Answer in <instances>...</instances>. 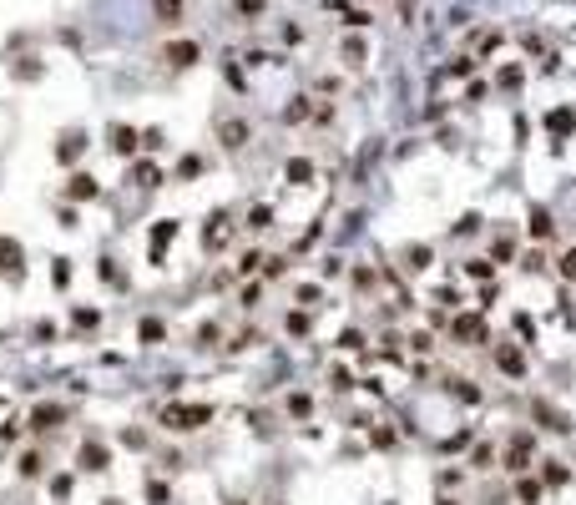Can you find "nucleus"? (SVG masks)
<instances>
[{"instance_id":"15","label":"nucleus","mask_w":576,"mask_h":505,"mask_svg":"<svg viewBox=\"0 0 576 505\" xmlns=\"http://www.w3.org/2000/svg\"><path fill=\"white\" fill-rule=\"evenodd\" d=\"M496 364H501V374L521 379V374H526V354H521V349H496Z\"/></svg>"},{"instance_id":"42","label":"nucleus","mask_w":576,"mask_h":505,"mask_svg":"<svg viewBox=\"0 0 576 505\" xmlns=\"http://www.w3.org/2000/svg\"><path fill=\"white\" fill-rule=\"evenodd\" d=\"M344 61H349V66H359V61H364V46H359V40H349V46H344Z\"/></svg>"},{"instance_id":"34","label":"nucleus","mask_w":576,"mask_h":505,"mask_svg":"<svg viewBox=\"0 0 576 505\" xmlns=\"http://www.w3.org/2000/svg\"><path fill=\"white\" fill-rule=\"evenodd\" d=\"M490 460H496V455H490V445H475V450H471V465H475V470H490Z\"/></svg>"},{"instance_id":"10","label":"nucleus","mask_w":576,"mask_h":505,"mask_svg":"<svg viewBox=\"0 0 576 505\" xmlns=\"http://www.w3.org/2000/svg\"><path fill=\"white\" fill-rule=\"evenodd\" d=\"M218 137H223V146H228V152H238V146H248V121H238V116H232V121H223L218 126Z\"/></svg>"},{"instance_id":"36","label":"nucleus","mask_w":576,"mask_h":505,"mask_svg":"<svg viewBox=\"0 0 576 505\" xmlns=\"http://www.w3.org/2000/svg\"><path fill=\"white\" fill-rule=\"evenodd\" d=\"M238 15L243 20H258L263 15V0H238Z\"/></svg>"},{"instance_id":"7","label":"nucleus","mask_w":576,"mask_h":505,"mask_svg":"<svg viewBox=\"0 0 576 505\" xmlns=\"http://www.w3.org/2000/svg\"><path fill=\"white\" fill-rule=\"evenodd\" d=\"M546 132H551V142H566V137L576 132V112H571V107H556V112L546 116Z\"/></svg>"},{"instance_id":"35","label":"nucleus","mask_w":576,"mask_h":505,"mask_svg":"<svg viewBox=\"0 0 576 505\" xmlns=\"http://www.w3.org/2000/svg\"><path fill=\"white\" fill-rule=\"evenodd\" d=\"M339 349H364V333H359V329H344V333H339Z\"/></svg>"},{"instance_id":"37","label":"nucleus","mask_w":576,"mask_h":505,"mask_svg":"<svg viewBox=\"0 0 576 505\" xmlns=\"http://www.w3.org/2000/svg\"><path fill=\"white\" fill-rule=\"evenodd\" d=\"M15 76H20V81H40V61H20Z\"/></svg>"},{"instance_id":"38","label":"nucleus","mask_w":576,"mask_h":505,"mask_svg":"<svg viewBox=\"0 0 576 505\" xmlns=\"http://www.w3.org/2000/svg\"><path fill=\"white\" fill-rule=\"evenodd\" d=\"M202 172V157H182V167H177V177H198Z\"/></svg>"},{"instance_id":"11","label":"nucleus","mask_w":576,"mask_h":505,"mask_svg":"<svg viewBox=\"0 0 576 505\" xmlns=\"http://www.w3.org/2000/svg\"><path fill=\"white\" fill-rule=\"evenodd\" d=\"M66 197H71V202H91V197H96V177H91V172H71Z\"/></svg>"},{"instance_id":"40","label":"nucleus","mask_w":576,"mask_h":505,"mask_svg":"<svg viewBox=\"0 0 576 505\" xmlns=\"http://www.w3.org/2000/svg\"><path fill=\"white\" fill-rule=\"evenodd\" d=\"M258 263H263V252H243V258H238V273H253Z\"/></svg>"},{"instance_id":"23","label":"nucleus","mask_w":576,"mask_h":505,"mask_svg":"<svg viewBox=\"0 0 576 505\" xmlns=\"http://www.w3.org/2000/svg\"><path fill=\"white\" fill-rule=\"evenodd\" d=\"M541 465H546V470H541V475H546V485H566V480H571V470L556 465V460H541Z\"/></svg>"},{"instance_id":"41","label":"nucleus","mask_w":576,"mask_h":505,"mask_svg":"<svg viewBox=\"0 0 576 505\" xmlns=\"http://www.w3.org/2000/svg\"><path fill=\"white\" fill-rule=\"evenodd\" d=\"M121 439H126L132 450H147V435H142V430H121Z\"/></svg>"},{"instance_id":"29","label":"nucleus","mask_w":576,"mask_h":505,"mask_svg":"<svg viewBox=\"0 0 576 505\" xmlns=\"http://www.w3.org/2000/svg\"><path fill=\"white\" fill-rule=\"evenodd\" d=\"M404 258H410V263H404V268H430V248H404Z\"/></svg>"},{"instance_id":"4","label":"nucleus","mask_w":576,"mask_h":505,"mask_svg":"<svg viewBox=\"0 0 576 505\" xmlns=\"http://www.w3.org/2000/svg\"><path fill=\"white\" fill-rule=\"evenodd\" d=\"M76 460H81V470H96V475H101V470H112V450H106L101 439H87V445L76 450Z\"/></svg>"},{"instance_id":"28","label":"nucleus","mask_w":576,"mask_h":505,"mask_svg":"<svg viewBox=\"0 0 576 505\" xmlns=\"http://www.w3.org/2000/svg\"><path fill=\"white\" fill-rule=\"evenodd\" d=\"M51 283H56V288L71 283V258H56V263H51Z\"/></svg>"},{"instance_id":"21","label":"nucleus","mask_w":576,"mask_h":505,"mask_svg":"<svg viewBox=\"0 0 576 505\" xmlns=\"http://www.w3.org/2000/svg\"><path fill=\"white\" fill-rule=\"evenodd\" d=\"M132 182H142V187H157V182H162V172H157L152 162H137V167H132Z\"/></svg>"},{"instance_id":"25","label":"nucleus","mask_w":576,"mask_h":505,"mask_svg":"<svg viewBox=\"0 0 576 505\" xmlns=\"http://www.w3.org/2000/svg\"><path fill=\"white\" fill-rule=\"evenodd\" d=\"M288 414H293V419H309V414H313V399H309V394H288Z\"/></svg>"},{"instance_id":"18","label":"nucleus","mask_w":576,"mask_h":505,"mask_svg":"<svg viewBox=\"0 0 576 505\" xmlns=\"http://www.w3.org/2000/svg\"><path fill=\"white\" fill-rule=\"evenodd\" d=\"M283 177H288L293 187H309V182H313V162H309V157H293V162L283 167Z\"/></svg>"},{"instance_id":"14","label":"nucleus","mask_w":576,"mask_h":505,"mask_svg":"<svg viewBox=\"0 0 576 505\" xmlns=\"http://www.w3.org/2000/svg\"><path fill=\"white\" fill-rule=\"evenodd\" d=\"M526 460H531V435H516L505 450V470H526Z\"/></svg>"},{"instance_id":"31","label":"nucleus","mask_w":576,"mask_h":505,"mask_svg":"<svg viewBox=\"0 0 576 505\" xmlns=\"http://www.w3.org/2000/svg\"><path fill=\"white\" fill-rule=\"evenodd\" d=\"M516 495H521V505H536V500H541V485H536V480H521Z\"/></svg>"},{"instance_id":"20","label":"nucleus","mask_w":576,"mask_h":505,"mask_svg":"<svg viewBox=\"0 0 576 505\" xmlns=\"http://www.w3.org/2000/svg\"><path fill=\"white\" fill-rule=\"evenodd\" d=\"M309 329H313V319H309V308H293V313H288V333H293V339H304Z\"/></svg>"},{"instance_id":"45","label":"nucleus","mask_w":576,"mask_h":505,"mask_svg":"<svg viewBox=\"0 0 576 505\" xmlns=\"http://www.w3.org/2000/svg\"><path fill=\"white\" fill-rule=\"evenodd\" d=\"M142 146H147V152H157V146H162V132H157V126H152V132H142Z\"/></svg>"},{"instance_id":"30","label":"nucleus","mask_w":576,"mask_h":505,"mask_svg":"<svg viewBox=\"0 0 576 505\" xmlns=\"http://www.w3.org/2000/svg\"><path fill=\"white\" fill-rule=\"evenodd\" d=\"M293 299H298V308H313L318 299H324V293H318V283H304V288L293 293Z\"/></svg>"},{"instance_id":"12","label":"nucleus","mask_w":576,"mask_h":505,"mask_svg":"<svg viewBox=\"0 0 576 505\" xmlns=\"http://www.w3.org/2000/svg\"><path fill=\"white\" fill-rule=\"evenodd\" d=\"M106 137H112V152H121V157H132L137 146H142V142H137V132H132V126H126V121H117V126H112V132H106Z\"/></svg>"},{"instance_id":"26","label":"nucleus","mask_w":576,"mask_h":505,"mask_svg":"<svg viewBox=\"0 0 576 505\" xmlns=\"http://www.w3.org/2000/svg\"><path fill=\"white\" fill-rule=\"evenodd\" d=\"M536 419H541L546 430H571V425H566V414H551V405H536Z\"/></svg>"},{"instance_id":"5","label":"nucleus","mask_w":576,"mask_h":505,"mask_svg":"<svg viewBox=\"0 0 576 505\" xmlns=\"http://www.w3.org/2000/svg\"><path fill=\"white\" fill-rule=\"evenodd\" d=\"M172 238H177V218H162V223L152 227V248H147V258L162 263V258H167V248H172Z\"/></svg>"},{"instance_id":"6","label":"nucleus","mask_w":576,"mask_h":505,"mask_svg":"<svg viewBox=\"0 0 576 505\" xmlns=\"http://www.w3.org/2000/svg\"><path fill=\"white\" fill-rule=\"evenodd\" d=\"M26 425L40 430V435H46V430H61V425H66V409H61V405H36Z\"/></svg>"},{"instance_id":"19","label":"nucleus","mask_w":576,"mask_h":505,"mask_svg":"<svg viewBox=\"0 0 576 505\" xmlns=\"http://www.w3.org/2000/svg\"><path fill=\"white\" fill-rule=\"evenodd\" d=\"M248 227H253V233H263V227H273V207H268V202L248 207Z\"/></svg>"},{"instance_id":"44","label":"nucleus","mask_w":576,"mask_h":505,"mask_svg":"<svg viewBox=\"0 0 576 505\" xmlns=\"http://www.w3.org/2000/svg\"><path fill=\"white\" fill-rule=\"evenodd\" d=\"M101 278L106 283H121V268H112V258H101Z\"/></svg>"},{"instance_id":"33","label":"nucleus","mask_w":576,"mask_h":505,"mask_svg":"<svg viewBox=\"0 0 576 505\" xmlns=\"http://www.w3.org/2000/svg\"><path fill=\"white\" fill-rule=\"evenodd\" d=\"M309 116V96H293V107L283 112V121H304Z\"/></svg>"},{"instance_id":"8","label":"nucleus","mask_w":576,"mask_h":505,"mask_svg":"<svg viewBox=\"0 0 576 505\" xmlns=\"http://www.w3.org/2000/svg\"><path fill=\"white\" fill-rule=\"evenodd\" d=\"M81 152H87V137H81L76 126H71V132H66V137L56 142V162H61V167H71V162H76Z\"/></svg>"},{"instance_id":"1","label":"nucleus","mask_w":576,"mask_h":505,"mask_svg":"<svg viewBox=\"0 0 576 505\" xmlns=\"http://www.w3.org/2000/svg\"><path fill=\"white\" fill-rule=\"evenodd\" d=\"M207 419H212V405H167L162 409V430L187 435V430H202Z\"/></svg>"},{"instance_id":"2","label":"nucleus","mask_w":576,"mask_h":505,"mask_svg":"<svg viewBox=\"0 0 576 505\" xmlns=\"http://www.w3.org/2000/svg\"><path fill=\"white\" fill-rule=\"evenodd\" d=\"M162 61H167V66H177V71H187V66H198V61H202V46H198V40H167Z\"/></svg>"},{"instance_id":"32","label":"nucleus","mask_w":576,"mask_h":505,"mask_svg":"<svg viewBox=\"0 0 576 505\" xmlns=\"http://www.w3.org/2000/svg\"><path fill=\"white\" fill-rule=\"evenodd\" d=\"M465 273H471V278H490V273H496V263H485V258H471V263H465Z\"/></svg>"},{"instance_id":"27","label":"nucleus","mask_w":576,"mask_h":505,"mask_svg":"<svg viewBox=\"0 0 576 505\" xmlns=\"http://www.w3.org/2000/svg\"><path fill=\"white\" fill-rule=\"evenodd\" d=\"M40 465H46V460H40L36 450H31V455H20V480H36V475H40Z\"/></svg>"},{"instance_id":"43","label":"nucleus","mask_w":576,"mask_h":505,"mask_svg":"<svg viewBox=\"0 0 576 505\" xmlns=\"http://www.w3.org/2000/svg\"><path fill=\"white\" fill-rule=\"evenodd\" d=\"M561 278H571V283H576V248H571L566 258H561Z\"/></svg>"},{"instance_id":"22","label":"nucleus","mask_w":576,"mask_h":505,"mask_svg":"<svg viewBox=\"0 0 576 505\" xmlns=\"http://www.w3.org/2000/svg\"><path fill=\"white\" fill-rule=\"evenodd\" d=\"M137 333H142V344H162V333H167V329H162V319H142Z\"/></svg>"},{"instance_id":"17","label":"nucleus","mask_w":576,"mask_h":505,"mask_svg":"<svg viewBox=\"0 0 576 505\" xmlns=\"http://www.w3.org/2000/svg\"><path fill=\"white\" fill-rule=\"evenodd\" d=\"M152 10H157V26H177L182 10H187V0H152Z\"/></svg>"},{"instance_id":"24","label":"nucleus","mask_w":576,"mask_h":505,"mask_svg":"<svg viewBox=\"0 0 576 505\" xmlns=\"http://www.w3.org/2000/svg\"><path fill=\"white\" fill-rule=\"evenodd\" d=\"M531 238H551V213H546V207L531 213Z\"/></svg>"},{"instance_id":"13","label":"nucleus","mask_w":576,"mask_h":505,"mask_svg":"<svg viewBox=\"0 0 576 505\" xmlns=\"http://www.w3.org/2000/svg\"><path fill=\"white\" fill-rule=\"evenodd\" d=\"M71 329H76V333H91V329H101V308H91V303H76V308H71Z\"/></svg>"},{"instance_id":"39","label":"nucleus","mask_w":576,"mask_h":505,"mask_svg":"<svg viewBox=\"0 0 576 505\" xmlns=\"http://www.w3.org/2000/svg\"><path fill=\"white\" fill-rule=\"evenodd\" d=\"M147 500H152V505H167V485H162V480H152V485H147Z\"/></svg>"},{"instance_id":"9","label":"nucleus","mask_w":576,"mask_h":505,"mask_svg":"<svg viewBox=\"0 0 576 505\" xmlns=\"http://www.w3.org/2000/svg\"><path fill=\"white\" fill-rule=\"evenodd\" d=\"M455 339H460V344H490V333H485V324H480V319L460 313V319H455Z\"/></svg>"},{"instance_id":"16","label":"nucleus","mask_w":576,"mask_h":505,"mask_svg":"<svg viewBox=\"0 0 576 505\" xmlns=\"http://www.w3.org/2000/svg\"><path fill=\"white\" fill-rule=\"evenodd\" d=\"M223 238H228V213H212V218H207V233H202V248H207V252L223 248Z\"/></svg>"},{"instance_id":"3","label":"nucleus","mask_w":576,"mask_h":505,"mask_svg":"<svg viewBox=\"0 0 576 505\" xmlns=\"http://www.w3.org/2000/svg\"><path fill=\"white\" fill-rule=\"evenodd\" d=\"M0 273H6V278H26V248H20L15 238H0Z\"/></svg>"}]
</instances>
